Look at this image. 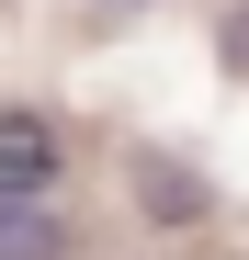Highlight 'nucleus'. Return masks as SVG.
Returning <instances> with one entry per match:
<instances>
[{
    "label": "nucleus",
    "mask_w": 249,
    "mask_h": 260,
    "mask_svg": "<svg viewBox=\"0 0 249 260\" xmlns=\"http://www.w3.org/2000/svg\"><path fill=\"white\" fill-rule=\"evenodd\" d=\"M0 192H68V124L34 102H0Z\"/></svg>",
    "instance_id": "obj_1"
},
{
    "label": "nucleus",
    "mask_w": 249,
    "mask_h": 260,
    "mask_svg": "<svg viewBox=\"0 0 249 260\" xmlns=\"http://www.w3.org/2000/svg\"><path fill=\"white\" fill-rule=\"evenodd\" d=\"M136 192H147V204H136L147 226H204V192L181 181V170H136Z\"/></svg>",
    "instance_id": "obj_3"
},
{
    "label": "nucleus",
    "mask_w": 249,
    "mask_h": 260,
    "mask_svg": "<svg viewBox=\"0 0 249 260\" xmlns=\"http://www.w3.org/2000/svg\"><path fill=\"white\" fill-rule=\"evenodd\" d=\"M0 260H79V226L57 192H0Z\"/></svg>",
    "instance_id": "obj_2"
},
{
    "label": "nucleus",
    "mask_w": 249,
    "mask_h": 260,
    "mask_svg": "<svg viewBox=\"0 0 249 260\" xmlns=\"http://www.w3.org/2000/svg\"><path fill=\"white\" fill-rule=\"evenodd\" d=\"M227 57L249 68V0H238V12H227Z\"/></svg>",
    "instance_id": "obj_4"
}]
</instances>
